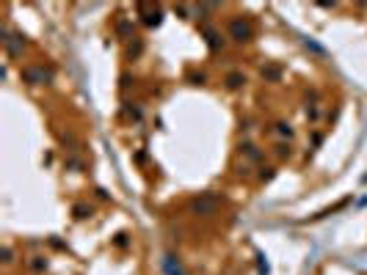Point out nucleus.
I'll use <instances>...</instances> for the list:
<instances>
[{"mask_svg":"<svg viewBox=\"0 0 367 275\" xmlns=\"http://www.w3.org/2000/svg\"><path fill=\"white\" fill-rule=\"evenodd\" d=\"M232 33H235L238 38H246V36H251V28H249V25H240V22H235V25H232Z\"/></svg>","mask_w":367,"mask_h":275,"instance_id":"obj_1","label":"nucleus"}]
</instances>
